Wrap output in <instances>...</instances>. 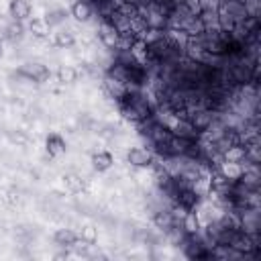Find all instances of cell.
<instances>
[{
    "mask_svg": "<svg viewBox=\"0 0 261 261\" xmlns=\"http://www.w3.org/2000/svg\"><path fill=\"white\" fill-rule=\"evenodd\" d=\"M63 186H65V190L71 192V194H82V192L86 190V181H84L82 175H77V173H65V175H63Z\"/></svg>",
    "mask_w": 261,
    "mask_h": 261,
    "instance_id": "2e32d148",
    "label": "cell"
},
{
    "mask_svg": "<svg viewBox=\"0 0 261 261\" xmlns=\"http://www.w3.org/2000/svg\"><path fill=\"white\" fill-rule=\"evenodd\" d=\"M31 10H33V6L29 0H10V4H8V12H10L12 20H18V22L27 20L31 16Z\"/></svg>",
    "mask_w": 261,
    "mask_h": 261,
    "instance_id": "9c48e42d",
    "label": "cell"
},
{
    "mask_svg": "<svg viewBox=\"0 0 261 261\" xmlns=\"http://www.w3.org/2000/svg\"><path fill=\"white\" fill-rule=\"evenodd\" d=\"M102 90H104V94L108 96V98H112L114 102H122L130 92H128V86L124 84V82H120V80H116L114 75H110V73H106L104 77H102Z\"/></svg>",
    "mask_w": 261,
    "mask_h": 261,
    "instance_id": "7a4b0ae2",
    "label": "cell"
},
{
    "mask_svg": "<svg viewBox=\"0 0 261 261\" xmlns=\"http://www.w3.org/2000/svg\"><path fill=\"white\" fill-rule=\"evenodd\" d=\"M22 33H24V27H22L18 20H14L12 24L6 27V37H8L10 41H18V39L22 37Z\"/></svg>",
    "mask_w": 261,
    "mask_h": 261,
    "instance_id": "44dd1931",
    "label": "cell"
},
{
    "mask_svg": "<svg viewBox=\"0 0 261 261\" xmlns=\"http://www.w3.org/2000/svg\"><path fill=\"white\" fill-rule=\"evenodd\" d=\"M71 16L77 22H88L94 16V6L90 2H86V0H75L71 4Z\"/></svg>",
    "mask_w": 261,
    "mask_h": 261,
    "instance_id": "30bf717a",
    "label": "cell"
},
{
    "mask_svg": "<svg viewBox=\"0 0 261 261\" xmlns=\"http://www.w3.org/2000/svg\"><path fill=\"white\" fill-rule=\"evenodd\" d=\"M57 80H59L61 84H73V82L77 80V69L71 67V65H61V67L57 69Z\"/></svg>",
    "mask_w": 261,
    "mask_h": 261,
    "instance_id": "d6986e66",
    "label": "cell"
},
{
    "mask_svg": "<svg viewBox=\"0 0 261 261\" xmlns=\"http://www.w3.org/2000/svg\"><path fill=\"white\" fill-rule=\"evenodd\" d=\"M53 241H55V245H59L63 249H73V245L77 243V232L71 228H59L53 234Z\"/></svg>",
    "mask_w": 261,
    "mask_h": 261,
    "instance_id": "7c38bea8",
    "label": "cell"
},
{
    "mask_svg": "<svg viewBox=\"0 0 261 261\" xmlns=\"http://www.w3.org/2000/svg\"><path fill=\"white\" fill-rule=\"evenodd\" d=\"M153 224H155L157 228L165 230V232H167L171 226H175V220H173V216H171V212H169L167 206L157 208V210L153 212Z\"/></svg>",
    "mask_w": 261,
    "mask_h": 261,
    "instance_id": "8fae6325",
    "label": "cell"
},
{
    "mask_svg": "<svg viewBox=\"0 0 261 261\" xmlns=\"http://www.w3.org/2000/svg\"><path fill=\"white\" fill-rule=\"evenodd\" d=\"M45 20L49 22V27H53V24H59V22L63 20V12H61V10H53V12H49V14L45 16Z\"/></svg>",
    "mask_w": 261,
    "mask_h": 261,
    "instance_id": "603a6c76",
    "label": "cell"
},
{
    "mask_svg": "<svg viewBox=\"0 0 261 261\" xmlns=\"http://www.w3.org/2000/svg\"><path fill=\"white\" fill-rule=\"evenodd\" d=\"M184 6L192 12V14H200L202 12V0H181Z\"/></svg>",
    "mask_w": 261,
    "mask_h": 261,
    "instance_id": "7402d4cb",
    "label": "cell"
},
{
    "mask_svg": "<svg viewBox=\"0 0 261 261\" xmlns=\"http://www.w3.org/2000/svg\"><path fill=\"white\" fill-rule=\"evenodd\" d=\"M75 43V37H73V31H59L55 33L53 37V45L55 47H61V49H67Z\"/></svg>",
    "mask_w": 261,
    "mask_h": 261,
    "instance_id": "ac0fdd59",
    "label": "cell"
},
{
    "mask_svg": "<svg viewBox=\"0 0 261 261\" xmlns=\"http://www.w3.org/2000/svg\"><path fill=\"white\" fill-rule=\"evenodd\" d=\"M77 239L84 241V243H88V245H94V243L98 241V232H96V228H94L92 224H86V226H82V230L77 232Z\"/></svg>",
    "mask_w": 261,
    "mask_h": 261,
    "instance_id": "ffe728a7",
    "label": "cell"
},
{
    "mask_svg": "<svg viewBox=\"0 0 261 261\" xmlns=\"http://www.w3.org/2000/svg\"><path fill=\"white\" fill-rule=\"evenodd\" d=\"M4 200H6V202H10V204H12V202H16V200H18V192H16L14 188H12V190H8Z\"/></svg>",
    "mask_w": 261,
    "mask_h": 261,
    "instance_id": "d4e9b609",
    "label": "cell"
},
{
    "mask_svg": "<svg viewBox=\"0 0 261 261\" xmlns=\"http://www.w3.org/2000/svg\"><path fill=\"white\" fill-rule=\"evenodd\" d=\"M24 77H29V80H33V82H37V84H43V82H47L49 77H51V71H49V67L47 65H43V63H39V61H33V63H24V65H20V69H18Z\"/></svg>",
    "mask_w": 261,
    "mask_h": 261,
    "instance_id": "5b68a950",
    "label": "cell"
},
{
    "mask_svg": "<svg viewBox=\"0 0 261 261\" xmlns=\"http://www.w3.org/2000/svg\"><path fill=\"white\" fill-rule=\"evenodd\" d=\"M126 161L137 169H149L155 161V153L149 147H133L126 153Z\"/></svg>",
    "mask_w": 261,
    "mask_h": 261,
    "instance_id": "3957f363",
    "label": "cell"
},
{
    "mask_svg": "<svg viewBox=\"0 0 261 261\" xmlns=\"http://www.w3.org/2000/svg\"><path fill=\"white\" fill-rule=\"evenodd\" d=\"M0 57H2V45H0Z\"/></svg>",
    "mask_w": 261,
    "mask_h": 261,
    "instance_id": "4316f807",
    "label": "cell"
},
{
    "mask_svg": "<svg viewBox=\"0 0 261 261\" xmlns=\"http://www.w3.org/2000/svg\"><path fill=\"white\" fill-rule=\"evenodd\" d=\"M155 2H163V0H141V4H155Z\"/></svg>",
    "mask_w": 261,
    "mask_h": 261,
    "instance_id": "484cf974",
    "label": "cell"
},
{
    "mask_svg": "<svg viewBox=\"0 0 261 261\" xmlns=\"http://www.w3.org/2000/svg\"><path fill=\"white\" fill-rule=\"evenodd\" d=\"M128 53H130L133 61H135L137 65H141V67H145V65L149 63V59H151L149 43H145L141 37H135V41H133V45H130V49H128Z\"/></svg>",
    "mask_w": 261,
    "mask_h": 261,
    "instance_id": "8992f818",
    "label": "cell"
},
{
    "mask_svg": "<svg viewBox=\"0 0 261 261\" xmlns=\"http://www.w3.org/2000/svg\"><path fill=\"white\" fill-rule=\"evenodd\" d=\"M179 226H181V230L186 232V234H198L200 232V220H198V216H196V212L194 210H190L184 218H181V222H179Z\"/></svg>",
    "mask_w": 261,
    "mask_h": 261,
    "instance_id": "e0dca14e",
    "label": "cell"
},
{
    "mask_svg": "<svg viewBox=\"0 0 261 261\" xmlns=\"http://www.w3.org/2000/svg\"><path fill=\"white\" fill-rule=\"evenodd\" d=\"M8 139H10V143H14V145H27V141H29V139H27V135H24V133H20V130H16V133L12 130V133L8 135Z\"/></svg>",
    "mask_w": 261,
    "mask_h": 261,
    "instance_id": "cb8c5ba5",
    "label": "cell"
},
{
    "mask_svg": "<svg viewBox=\"0 0 261 261\" xmlns=\"http://www.w3.org/2000/svg\"><path fill=\"white\" fill-rule=\"evenodd\" d=\"M247 157V147L243 143H234L230 147H226L222 151V159L224 161H237V163H243Z\"/></svg>",
    "mask_w": 261,
    "mask_h": 261,
    "instance_id": "4fadbf2b",
    "label": "cell"
},
{
    "mask_svg": "<svg viewBox=\"0 0 261 261\" xmlns=\"http://www.w3.org/2000/svg\"><path fill=\"white\" fill-rule=\"evenodd\" d=\"M98 39L102 41V45H104L106 49H112V51H114L116 45H118L120 33H118V29L114 27L112 20L104 18V20H100V24H98Z\"/></svg>",
    "mask_w": 261,
    "mask_h": 261,
    "instance_id": "277c9868",
    "label": "cell"
},
{
    "mask_svg": "<svg viewBox=\"0 0 261 261\" xmlns=\"http://www.w3.org/2000/svg\"><path fill=\"white\" fill-rule=\"evenodd\" d=\"M45 149H47V155H49V157H61V155L65 153L67 145H65V139H63L61 135L51 133V135H47V139H45Z\"/></svg>",
    "mask_w": 261,
    "mask_h": 261,
    "instance_id": "ba28073f",
    "label": "cell"
},
{
    "mask_svg": "<svg viewBox=\"0 0 261 261\" xmlns=\"http://www.w3.org/2000/svg\"><path fill=\"white\" fill-rule=\"evenodd\" d=\"M216 169L228 179V181H232V184H237L239 179H241V175H243V163H237V161H220L218 165H216Z\"/></svg>",
    "mask_w": 261,
    "mask_h": 261,
    "instance_id": "52a82bcc",
    "label": "cell"
},
{
    "mask_svg": "<svg viewBox=\"0 0 261 261\" xmlns=\"http://www.w3.org/2000/svg\"><path fill=\"white\" fill-rule=\"evenodd\" d=\"M114 163V157L108 153V151H98L92 155V167L96 171H108Z\"/></svg>",
    "mask_w": 261,
    "mask_h": 261,
    "instance_id": "9a60e30c",
    "label": "cell"
},
{
    "mask_svg": "<svg viewBox=\"0 0 261 261\" xmlns=\"http://www.w3.org/2000/svg\"><path fill=\"white\" fill-rule=\"evenodd\" d=\"M29 31H31V35H33L35 39H47L51 27H49V22L45 20V16H39V18H33V20L29 22Z\"/></svg>",
    "mask_w": 261,
    "mask_h": 261,
    "instance_id": "5bb4252c",
    "label": "cell"
},
{
    "mask_svg": "<svg viewBox=\"0 0 261 261\" xmlns=\"http://www.w3.org/2000/svg\"><path fill=\"white\" fill-rule=\"evenodd\" d=\"M118 106H120L122 116H124L126 120H130V122H135V124H139V122L151 118L153 112H155V108L149 104V100H147L141 92H130Z\"/></svg>",
    "mask_w": 261,
    "mask_h": 261,
    "instance_id": "6da1fadb",
    "label": "cell"
}]
</instances>
